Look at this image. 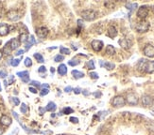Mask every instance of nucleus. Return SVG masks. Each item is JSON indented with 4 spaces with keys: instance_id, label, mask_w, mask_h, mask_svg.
Returning <instances> with one entry per match:
<instances>
[{
    "instance_id": "obj_24",
    "label": "nucleus",
    "mask_w": 154,
    "mask_h": 135,
    "mask_svg": "<svg viewBox=\"0 0 154 135\" xmlns=\"http://www.w3.org/2000/svg\"><path fill=\"white\" fill-rule=\"evenodd\" d=\"M56 109H57V106H56V104L54 103L53 101L48 102L47 107H45V110L48 111V112H54Z\"/></svg>"
},
{
    "instance_id": "obj_7",
    "label": "nucleus",
    "mask_w": 154,
    "mask_h": 135,
    "mask_svg": "<svg viewBox=\"0 0 154 135\" xmlns=\"http://www.w3.org/2000/svg\"><path fill=\"white\" fill-rule=\"evenodd\" d=\"M49 31L47 27H45V26H42V27H39L36 29V35L37 37L41 38V40H43V38H45L47 37Z\"/></svg>"
},
{
    "instance_id": "obj_37",
    "label": "nucleus",
    "mask_w": 154,
    "mask_h": 135,
    "mask_svg": "<svg viewBox=\"0 0 154 135\" xmlns=\"http://www.w3.org/2000/svg\"><path fill=\"white\" fill-rule=\"evenodd\" d=\"M19 63H20V59H13V61H11L10 65L13 67H17L19 65Z\"/></svg>"
},
{
    "instance_id": "obj_51",
    "label": "nucleus",
    "mask_w": 154,
    "mask_h": 135,
    "mask_svg": "<svg viewBox=\"0 0 154 135\" xmlns=\"http://www.w3.org/2000/svg\"><path fill=\"white\" fill-rule=\"evenodd\" d=\"M94 96L95 98H99V97H101V93H100V92H95Z\"/></svg>"
},
{
    "instance_id": "obj_20",
    "label": "nucleus",
    "mask_w": 154,
    "mask_h": 135,
    "mask_svg": "<svg viewBox=\"0 0 154 135\" xmlns=\"http://www.w3.org/2000/svg\"><path fill=\"white\" fill-rule=\"evenodd\" d=\"M58 73L60 75H65L67 73V67L65 66L64 64H61L59 67H58Z\"/></svg>"
},
{
    "instance_id": "obj_40",
    "label": "nucleus",
    "mask_w": 154,
    "mask_h": 135,
    "mask_svg": "<svg viewBox=\"0 0 154 135\" xmlns=\"http://www.w3.org/2000/svg\"><path fill=\"white\" fill-rule=\"evenodd\" d=\"M89 76L91 77L92 79H98V77H99L97 72H90Z\"/></svg>"
},
{
    "instance_id": "obj_27",
    "label": "nucleus",
    "mask_w": 154,
    "mask_h": 135,
    "mask_svg": "<svg viewBox=\"0 0 154 135\" xmlns=\"http://www.w3.org/2000/svg\"><path fill=\"white\" fill-rule=\"evenodd\" d=\"M34 58H35L39 63H44L45 62L44 57H43V56L41 55V53H34Z\"/></svg>"
},
{
    "instance_id": "obj_42",
    "label": "nucleus",
    "mask_w": 154,
    "mask_h": 135,
    "mask_svg": "<svg viewBox=\"0 0 154 135\" xmlns=\"http://www.w3.org/2000/svg\"><path fill=\"white\" fill-rule=\"evenodd\" d=\"M38 71H39L40 73H45V71H47V68H45V66H42L39 68V69H38Z\"/></svg>"
},
{
    "instance_id": "obj_54",
    "label": "nucleus",
    "mask_w": 154,
    "mask_h": 135,
    "mask_svg": "<svg viewBox=\"0 0 154 135\" xmlns=\"http://www.w3.org/2000/svg\"><path fill=\"white\" fill-rule=\"evenodd\" d=\"M49 84H43V88H48Z\"/></svg>"
},
{
    "instance_id": "obj_35",
    "label": "nucleus",
    "mask_w": 154,
    "mask_h": 135,
    "mask_svg": "<svg viewBox=\"0 0 154 135\" xmlns=\"http://www.w3.org/2000/svg\"><path fill=\"white\" fill-rule=\"evenodd\" d=\"M73 109L72 108H70V107H65L64 109H63V114H72L73 113Z\"/></svg>"
},
{
    "instance_id": "obj_33",
    "label": "nucleus",
    "mask_w": 154,
    "mask_h": 135,
    "mask_svg": "<svg viewBox=\"0 0 154 135\" xmlns=\"http://www.w3.org/2000/svg\"><path fill=\"white\" fill-rule=\"evenodd\" d=\"M28 110H29V108H28V106H26V104L22 103V104H21V108H20L21 113H23V114L28 113Z\"/></svg>"
},
{
    "instance_id": "obj_12",
    "label": "nucleus",
    "mask_w": 154,
    "mask_h": 135,
    "mask_svg": "<svg viewBox=\"0 0 154 135\" xmlns=\"http://www.w3.org/2000/svg\"><path fill=\"white\" fill-rule=\"evenodd\" d=\"M91 46H92V48H93L94 51L100 52L102 50V48H103V41L98 40H95L92 41Z\"/></svg>"
},
{
    "instance_id": "obj_58",
    "label": "nucleus",
    "mask_w": 154,
    "mask_h": 135,
    "mask_svg": "<svg viewBox=\"0 0 154 135\" xmlns=\"http://www.w3.org/2000/svg\"><path fill=\"white\" fill-rule=\"evenodd\" d=\"M2 91V87H1V84H0V92Z\"/></svg>"
},
{
    "instance_id": "obj_59",
    "label": "nucleus",
    "mask_w": 154,
    "mask_h": 135,
    "mask_svg": "<svg viewBox=\"0 0 154 135\" xmlns=\"http://www.w3.org/2000/svg\"><path fill=\"white\" fill-rule=\"evenodd\" d=\"M152 113H153V114H154V109H153V110H152Z\"/></svg>"
},
{
    "instance_id": "obj_13",
    "label": "nucleus",
    "mask_w": 154,
    "mask_h": 135,
    "mask_svg": "<svg viewBox=\"0 0 154 135\" xmlns=\"http://www.w3.org/2000/svg\"><path fill=\"white\" fill-rule=\"evenodd\" d=\"M13 115L14 116V118L16 119V120L18 121V123H19V124L21 125V127H22V128L24 129V130H25L26 132H28V133H36V132H36V130H29V129H28V127H26V126H25V125H24V124H23V123H22V121L20 120V119H19L18 114H17L16 113H15L14 111H13Z\"/></svg>"
},
{
    "instance_id": "obj_55",
    "label": "nucleus",
    "mask_w": 154,
    "mask_h": 135,
    "mask_svg": "<svg viewBox=\"0 0 154 135\" xmlns=\"http://www.w3.org/2000/svg\"><path fill=\"white\" fill-rule=\"evenodd\" d=\"M2 57H3V52L1 51V50H0V60L2 59Z\"/></svg>"
},
{
    "instance_id": "obj_47",
    "label": "nucleus",
    "mask_w": 154,
    "mask_h": 135,
    "mask_svg": "<svg viewBox=\"0 0 154 135\" xmlns=\"http://www.w3.org/2000/svg\"><path fill=\"white\" fill-rule=\"evenodd\" d=\"M29 91L31 92V93H33V94H36L37 93V89H36V88H33L31 86L29 87Z\"/></svg>"
},
{
    "instance_id": "obj_41",
    "label": "nucleus",
    "mask_w": 154,
    "mask_h": 135,
    "mask_svg": "<svg viewBox=\"0 0 154 135\" xmlns=\"http://www.w3.org/2000/svg\"><path fill=\"white\" fill-rule=\"evenodd\" d=\"M30 84H31V86H36V87L41 86V84H40V82H38V81H31V82H30Z\"/></svg>"
},
{
    "instance_id": "obj_21",
    "label": "nucleus",
    "mask_w": 154,
    "mask_h": 135,
    "mask_svg": "<svg viewBox=\"0 0 154 135\" xmlns=\"http://www.w3.org/2000/svg\"><path fill=\"white\" fill-rule=\"evenodd\" d=\"M2 52H3V55L5 53L6 56H10V53H11V49H10V43H9V41L7 42V43L5 44V46L3 47V50H2Z\"/></svg>"
},
{
    "instance_id": "obj_10",
    "label": "nucleus",
    "mask_w": 154,
    "mask_h": 135,
    "mask_svg": "<svg viewBox=\"0 0 154 135\" xmlns=\"http://www.w3.org/2000/svg\"><path fill=\"white\" fill-rule=\"evenodd\" d=\"M144 55L148 57H153L154 56V46L151 44H147L144 47Z\"/></svg>"
},
{
    "instance_id": "obj_4",
    "label": "nucleus",
    "mask_w": 154,
    "mask_h": 135,
    "mask_svg": "<svg viewBox=\"0 0 154 135\" xmlns=\"http://www.w3.org/2000/svg\"><path fill=\"white\" fill-rule=\"evenodd\" d=\"M20 14L16 10H10L7 12V18L11 22H16L20 19Z\"/></svg>"
},
{
    "instance_id": "obj_11",
    "label": "nucleus",
    "mask_w": 154,
    "mask_h": 135,
    "mask_svg": "<svg viewBox=\"0 0 154 135\" xmlns=\"http://www.w3.org/2000/svg\"><path fill=\"white\" fill-rule=\"evenodd\" d=\"M126 101L130 105H136V104L138 103V98L134 93H129L128 95H127Z\"/></svg>"
},
{
    "instance_id": "obj_48",
    "label": "nucleus",
    "mask_w": 154,
    "mask_h": 135,
    "mask_svg": "<svg viewBox=\"0 0 154 135\" xmlns=\"http://www.w3.org/2000/svg\"><path fill=\"white\" fill-rule=\"evenodd\" d=\"M23 53H24V50H18L16 53H15V56H21Z\"/></svg>"
},
{
    "instance_id": "obj_53",
    "label": "nucleus",
    "mask_w": 154,
    "mask_h": 135,
    "mask_svg": "<svg viewBox=\"0 0 154 135\" xmlns=\"http://www.w3.org/2000/svg\"><path fill=\"white\" fill-rule=\"evenodd\" d=\"M78 24H79V26H80V27H82V26L83 25V22H82V20H78Z\"/></svg>"
},
{
    "instance_id": "obj_3",
    "label": "nucleus",
    "mask_w": 154,
    "mask_h": 135,
    "mask_svg": "<svg viewBox=\"0 0 154 135\" xmlns=\"http://www.w3.org/2000/svg\"><path fill=\"white\" fill-rule=\"evenodd\" d=\"M135 29L139 33H145L149 29V23L146 20H141L135 25Z\"/></svg>"
},
{
    "instance_id": "obj_32",
    "label": "nucleus",
    "mask_w": 154,
    "mask_h": 135,
    "mask_svg": "<svg viewBox=\"0 0 154 135\" xmlns=\"http://www.w3.org/2000/svg\"><path fill=\"white\" fill-rule=\"evenodd\" d=\"M24 64H25L26 67L29 68V67L32 66V61H31V59L29 58V57H26V58L25 59V61H24Z\"/></svg>"
},
{
    "instance_id": "obj_25",
    "label": "nucleus",
    "mask_w": 154,
    "mask_h": 135,
    "mask_svg": "<svg viewBox=\"0 0 154 135\" xmlns=\"http://www.w3.org/2000/svg\"><path fill=\"white\" fill-rule=\"evenodd\" d=\"M106 53L109 56H114L115 53V49L113 45H108L106 47Z\"/></svg>"
},
{
    "instance_id": "obj_14",
    "label": "nucleus",
    "mask_w": 154,
    "mask_h": 135,
    "mask_svg": "<svg viewBox=\"0 0 154 135\" xmlns=\"http://www.w3.org/2000/svg\"><path fill=\"white\" fill-rule=\"evenodd\" d=\"M11 122H13V119L10 116H8L6 114H3L1 117H0V124L3 127H9L10 126Z\"/></svg>"
},
{
    "instance_id": "obj_9",
    "label": "nucleus",
    "mask_w": 154,
    "mask_h": 135,
    "mask_svg": "<svg viewBox=\"0 0 154 135\" xmlns=\"http://www.w3.org/2000/svg\"><path fill=\"white\" fill-rule=\"evenodd\" d=\"M118 43L123 49H126V50H128L132 47V41H130L129 38H120V40H118Z\"/></svg>"
},
{
    "instance_id": "obj_56",
    "label": "nucleus",
    "mask_w": 154,
    "mask_h": 135,
    "mask_svg": "<svg viewBox=\"0 0 154 135\" xmlns=\"http://www.w3.org/2000/svg\"><path fill=\"white\" fill-rule=\"evenodd\" d=\"M4 133V130L1 128V127H0V135H2Z\"/></svg>"
},
{
    "instance_id": "obj_30",
    "label": "nucleus",
    "mask_w": 154,
    "mask_h": 135,
    "mask_svg": "<svg viewBox=\"0 0 154 135\" xmlns=\"http://www.w3.org/2000/svg\"><path fill=\"white\" fill-rule=\"evenodd\" d=\"M29 73L28 71H19V72H17V76L20 77L21 79H22V78H24V77H26V76H29Z\"/></svg>"
},
{
    "instance_id": "obj_5",
    "label": "nucleus",
    "mask_w": 154,
    "mask_h": 135,
    "mask_svg": "<svg viewBox=\"0 0 154 135\" xmlns=\"http://www.w3.org/2000/svg\"><path fill=\"white\" fill-rule=\"evenodd\" d=\"M111 104L114 107H123L126 104V99L122 96H116L111 101Z\"/></svg>"
},
{
    "instance_id": "obj_26",
    "label": "nucleus",
    "mask_w": 154,
    "mask_h": 135,
    "mask_svg": "<svg viewBox=\"0 0 154 135\" xmlns=\"http://www.w3.org/2000/svg\"><path fill=\"white\" fill-rule=\"evenodd\" d=\"M126 8L128 10H130V13H132V11L135 10V8H137V4L136 3H134V4H132V3H127L126 4Z\"/></svg>"
},
{
    "instance_id": "obj_22",
    "label": "nucleus",
    "mask_w": 154,
    "mask_h": 135,
    "mask_svg": "<svg viewBox=\"0 0 154 135\" xmlns=\"http://www.w3.org/2000/svg\"><path fill=\"white\" fill-rule=\"evenodd\" d=\"M19 41L20 42H23V43H26L29 40V35L28 33H21L19 35Z\"/></svg>"
},
{
    "instance_id": "obj_16",
    "label": "nucleus",
    "mask_w": 154,
    "mask_h": 135,
    "mask_svg": "<svg viewBox=\"0 0 154 135\" xmlns=\"http://www.w3.org/2000/svg\"><path fill=\"white\" fill-rule=\"evenodd\" d=\"M9 43H10V46L11 51H13V50H16V49L19 47V46H20V43H21V42L19 41L18 38H11V40L9 41Z\"/></svg>"
},
{
    "instance_id": "obj_23",
    "label": "nucleus",
    "mask_w": 154,
    "mask_h": 135,
    "mask_svg": "<svg viewBox=\"0 0 154 135\" xmlns=\"http://www.w3.org/2000/svg\"><path fill=\"white\" fill-rule=\"evenodd\" d=\"M72 75L75 79H80L84 77V73L82 71H77V69H74V71H72Z\"/></svg>"
},
{
    "instance_id": "obj_31",
    "label": "nucleus",
    "mask_w": 154,
    "mask_h": 135,
    "mask_svg": "<svg viewBox=\"0 0 154 135\" xmlns=\"http://www.w3.org/2000/svg\"><path fill=\"white\" fill-rule=\"evenodd\" d=\"M60 53H63V55H70V50H69L68 48H65V47H61Z\"/></svg>"
},
{
    "instance_id": "obj_36",
    "label": "nucleus",
    "mask_w": 154,
    "mask_h": 135,
    "mask_svg": "<svg viewBox=\"0 0 154 135\" xmlns=\"http://www.w3.org/2000/svg\"><path fill=\"white\" fill-rule=\"evenodd\" d=\"M11 101H13V104L15 106H18L19 104H20V99H19L18 98H16V97L11 98Z\"/></svg>"
},
{
    "instance_id": "obj_44",
    "label": "nucleus",
    "mask_w": 154,
    "mask_h": 135,
    "mask_svg": "<svg viewBox=\"0 0 154 135\" xmlns=\"http://www.w3.org/2000/svg\"><path fill=\"white\" fill-rule=\"evenodd\" d=\"M13 82H14V76H13V75H10L9 82H8V84H11Z\"/></svg>"
},
{
    "instance_id": "obj_19",
    "label": "nucleus",
    "mask_w": 154,
    "mask_h": 135,
    "mask_svg": "<svg viewBox=\"0 0 154 135\" xmlns=\"http://www.w3.org/2000/svg\"><path fill=\"white\" fill-rule=\"evenodd\" d=\"M33 44H36V40H35V38L34 36H30L28 42L26 43V51H28V50L30 49V47L33 45Z\"/></svg>"
},
{
    "instance_id": "obj_8",
    "label": "nucleus",
    "mask_w": 154,
    "mask_h": 135,
    "mask_svg": "<svg viewBox=\"0 0 154 135\" xmlns=\"http://www.w3.org/2000/svg\"><path fill=\"white\" fill-rule=\"evenodd\" d=\"M141 101H142V104H143V105L146 106V107L151 106L153 104V101H154L153 98L151 97V96H149V95H144L143 97H142Z\"/></svg>"
},
{
    "instance_id": "obj_49",
    "label": "nucleus",
    "mask_w": 154,
    "mask_h": 135,
    "mask_svg": "<svg viewBox=\"0 0 154 135\" xmlns=\"http://www.w3.org/2000/svg\"><path fill=\"white\" fill-rule=\"evenodd\" d=\"M64 91L67 92V93H69V92L72 91V87H71V86H66V87L64 88Z\"/></svg>"
},
{
    "instance_id": "obj_52",
    "label": "nucleus",
    "mask_w": 154,
    "mask_h": 135,
    "mask_svg": "<svg viewBox=\"0 0 154 135\" xmlns=\"http://www.w3.org/2000/svg\"><path fill=\"white\" fill-rule=\"evenodd\" d=\"M82 92L83 93V95H84V96H88V95H90V92L88 91L87 89H84V90H83V91H82Z\"/></svg>"
},
{
    "instance_id": "obj_39",
    "label": "nucleus",
    "mask_w": 154,
    "mask_h": 135,
    "mask_svg": "<svg viewBox=\"0 0 154 135\" xmlns=\"http://www.w3.org/2000/svg\"><path fill=\"white\" fill-rule=\"evenodd\" d=\"M48 92H49L48 88H43V89H42L41 92H40V95L41 96H45V95L48 94Z\"/></svg>"
},
{
    "instance_id": "obj_28",
    "label": "nucleus",
    "mask_w": 154,
    "mask_h": 135,
    "mask_svg": "<svg viewBox=\"0 0 154 135\" xmlns=\"http://www.w3.org/2000/svg\"><path fill=\"white\" fill-rule=\"evenodd\" d=\"M80 63V61L78 59V58H73V59H71L70 61H68V64L70 65V66H72V67H75V66H77V65H79Z\"/></svg>"
},
{
    "instance_id": "obj_1",
    "label": "nucleus",
    "mask_w": 154,
    "mask_h": 135,
    "mask_svg": "<svg viewBox=\"0 0 154 135\" xmlns=\"http://www.w3.org/2000/svg\"><path fill=\"white\" fill-rule=\"evenodd\" d=\"M138 69L146 73L154 72V61H149L147 59H141L138 62Z\"/></svg>"
},
{
    "instance_id": "obj_34",
    "label": "nucleus",
    "mask_w": 154,
    "mask_h": 135,
    "mask_svg": "<svg viewBox=\"0 0 154 135\" xmlns=\"http://www.w3.org/2000/svg\"><path fill=\"white\" fill-rule=\"evenodd\" d=\"M63 59H64V57L61 55H58L54 57V61H55V62H61V61H63Z\"/></svg>"
},
{
    "instance_id": "obj_45",
    "label": "nucleus",
    "mask_w": 154,
    "mask_h": 135,
    "mask_svg": "<svg viewBox=\"0 0 154 135\" xmlns=\"http://www.w3.org/2000/svg\"><path fill=\"white\" fill-rule=\"evenodd\" d=\"M70 121L74 124H77V123H79V119L77 117H70Z\"/></svg>"
},
{
    "instance_id": "obj_38",
    "label": "nucleus",
    "mask_w": 154,
    "mask_h": 135,
    "mask_svg": "<svg viewBox=\"0 0 154 135\" xmlns=\"http://www.w3.org/2000/svg\"><path fill=\"white\" fill-rule=\"evenodd\" d=\"M7 76H8L7 71H4V69H1V71H0V78L5 79Z\"/></svg>"
},
{
    "instance_id": "obj_57",
    "label": "nucleus",
    "mask_w": 154,
    "mask_h": 135,
    "mask_svg": "<svg viewBox=\"0 0 154 135\" xmlns=\"http://www.w3.org/2000/svg\"><path fill=\"white\" fill-rule=\"evenodd\" d=\"M8 84H9L7 83V81H4V86H5V87L8 86Z\"/></svg>"
},
{
    "instance_id": "obj_6",
    "label": "nucleus",
    "mask_w": 154,
    "mask_h": 135,
    "mask_svg": "<svg viewBox=\"0 0 154 135\" xmlns=\"http://www.w3.org/2000/svg\"><path fill=\"white\" fill-rule=\"evenodd\" d=\"M148 10L146 6H142L138 9L137 16L138 18H140L141 20H145V19L148 17Z\"/></svg>"
},
{
    "instance_id": "obj_50",
    "label": "nucleus",
    "mask_w": 154,
    "mask_h": 135,
    "mask_svg": "<svg viewBox=\"0 0 154 135\" xmlns=\"http://www.w3.org/2000/svg\"><path fill=\"white\" fill-rule=\"evenodd\" d=\"M39 111H40V113H41V114H44L45 113V108H42V107H40L39 108Z\"/></svg>"
},
{
    "instance_id": "obj_2",
    "label": "nucleus",
    "mask_w": 154,
    "mask_h": 135,
    "mask_svg": "<svg viewBox=\"0 0 154 135\" xmlns=\"http://www.w3.org/2000/svg\"><path fill=\"white\" fill-rule=\"evenodd\" d=\"M82 19L86 21H94L98 17V12L94 10H85L80 12Z\"/></svg>"
},
{
    "instance_id": "obj_46",
    "label": "nucleus",
    "mask_w": 154,
    "mask_h": 135,
    "mask_svg": "<svg viewBox=\"0 0 154 135\" xmlns=\"http://www.w3.org/2000/svg\"><path fill=\"white\" fill-rule=\"evenodd\" d=\"M22 81L24 83H29V76H26L24 78H22Z\"/></svg>"
},
{
    "instance_id": "obj_15",
    "label": "nucleus",
    "mask_w": 154,
    "mask_h": 135,
    "mask_svg": "<svg viewBox=\"0 0 154 135\" xmlns=\"http://www.w3.org/2000/svg\"><path fill=\"white\" fill-rule=\"evenodd\" d=\"M10 26L8 25L7 24H0V36L4 37V36H7L8 34L10 33Z\"/></svg>"
},
{
    "instance_id": "obj_29",
    "label": "nucleus",
    "mask_w": 154,
    "mask_h": 135,
    "mask_svg": "<svg viewBox=\"0 0 154 135\" xmlns=\"http://www.w3.org/2000/svg\"><path fill=\"white\" fill-rule=\"evenodd\" d=\"M87 69H90V71H93V69H95L94 60H90V61H88V63H87Z\"/></svg>"
},
{
    "instance_id": "obj_18",
    "label": "nucleus",
    "mask_w": 154,
    "mask_h": 135,
    "mask_svg": "<svg viewBox=\"0 0 154 135\" xmlns=\"http://www.w3.org/2000/svg\"><path fill=\"white\" fill-rule=\"evenodd\" d=\"M108 36H109L111 38H114L117 36V30L114 26L111 25L109 27V29H108Z\"/></svg>"
},
{
    "instance_id": "obj_43",
    "label": "nucleus",
    "mask_w": 154,
    "mask_h": 135,
    "mask_svg": "<svg viewBox=\"0 0 154 135\" xmlns=\"http://www.w3.org/2000/svg\"><path fill=\"white\" fill-rule=\"evenodd\" d=\"M73 90H74V93L77 94V95L82 93V89H80L79 87H76V88H74V89H73Z\"/></svg>"
},
{
    "instance_id": "obj_17",
    "label": "nucleus",
    "mask_w": 154,
    "mask_h": 135,
    "mask_svg": "<svg viewBox=\"0 0 154 135\" xmlns=\"http://www.w3.org/2000/svg\"><path fill=\"white\" fill-rule=\"evenodd\" d=\"M99 65H100V67H103V68L107 69L108 71H111V69H114V63L105 62V61H102V60L99 61Z\"/></svg>"
}]
</instances>
